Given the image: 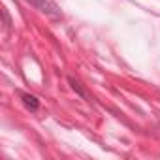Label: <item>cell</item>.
<instances>
[{
    "instance_id": "3",
    "label": "cell",
    "mask_w": 160,
    "mask_h": 160,
    "mask_svg": "<svg viewBox=\"0 0 160 160\" xmlns=\"http://www.w3.org/2000/svg\"><path fill=\"white\" fill-rule=\"evenodd\" d=\"M68 83L72 85V89L75 91V94H79V96H81L83 100H91V96L87 94V91L83 89V85H81V83H79V81H77V79H75V77H72V75H70V77H68Z\"/></svg>"
},
{
    "instance_id": "2",
    "label": "cell",
    "mask_w": 160,
    "mask_h": 160,
    "mask_svg": "<svg viewBox=\"0 0 160 160\" xmlns=\"http://www.w3.org/2000/svg\"><path fill=\"white\" fill-rule=\"evenodd\" d=\"M19 96L23 98V104L30 109V111H36L40 108V100L34 96V94H27V92H19Z\"/></svg>"
},
{
    "instance_id": "1",
    "label": "cell",
    "mask_w": 160,
    "mask_h": 160,
    "mask_svg": "<svg viewBox=\"0 0 160 160\" xmlns=\"http://www.w3.org/2000/svg\"><path fill=\"white\" fill-rule=\"evenodd\" d=\"M27 2L30 6H34L36 10H40L42 13H45L47 17H51V19H62L60 8L55 2H51V0H27Z\"/></svg>"
}]
</instances>
